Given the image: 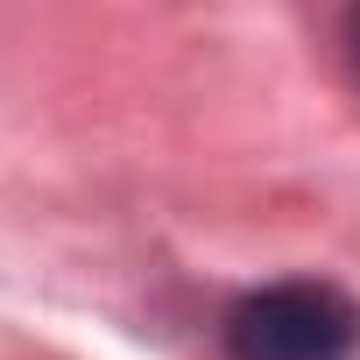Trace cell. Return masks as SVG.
I'll use <instances>...</instances> for the list:
<instances>
[{"label":"cell","mask_w":360,"mask_h":360,"mask_svg":"<svg viewBox=\"0 0 360 360\" xmlns=\"http://www.w3.org/2000/svg\"><path fill=\"white\" fill-rule=\"evenodd\" d=\"M360 304L332 283H269L226 311V360H353Z\"/></svg>","instance_id":"6da1fadb"},{"label":"cell","mask_w":360,"mask_h":360,"mask_svg":"<svg viewBox=\"0 0 360 360\" xmlns=\"http://www.w3.org/2000/svg\"><path fill=\"white\" fill-rule=\"evenodd\" d=\"M346 50H353V71H360V0H353V15H346Z\"/></svg>","instance_id":"7a4b0ae2"}]
</instances>
